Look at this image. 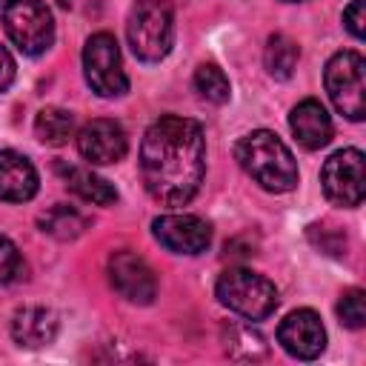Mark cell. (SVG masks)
<instances>
[{
    "label": "cell",
    "instance_id": "cell-1",
    "mask_svg": "<svg viewBox=\"0 0 366 366\" xmlns=\"http://www.w3.org/2000/svg\"><path fill=\"white\" fill-rule=\"evenodd\" d=\"M206 174V140L200 123L177 114L157 117L140 143V177L163 206L189 203Z\"/></svg>",
    "mask_w": 366,
    "mask_h": 366
},
{
    "label": "cell",
    "instance_id": "cell-2",
    "mask_svg": "<svg viewBox=\"0 0 366 366\" xmlns=\"http://www.w3.org/2000/svg\"><path fill=\"white\" fill-rule=\"evenodd\" d=\"M234 157L243 166V172L266 192L280 194L297 186V163L289 146L269 129L243 134L234 146Z\"/></svg>",
    "mask_w": 366,
    "mask_h": 366
},
{
    "label": "cell",
    "instance_id": "cell-3",
    "mask_svg": "<svg viewBox=\"0 0 366 366\" xmlns=\"http://www.w3.org/2000/svg\"><path fill=\"white\" fill-rule=\"evenodd\" d=\"M126 37L137 60L157 63L172 51L174 17L166 0H137L129 11Z\"/></svg>",
    "mask_w": 366,
    "mask_h": 366
},
{
    "label": "cell",
    "instance_id": "cell-4",
    "mask_svg": "<svg viewBox=\"0 0 366 366\" xmlns=\"http://www.w3.org/2000/svg\"><path fill=\"white\" fill-rule=\"evenodd\" d=\"M217 300L246 320H263L277 309V289L269 277L249 269H229L217 277Z\"/></svg>",
    "mask_w": 366,
    "mask_h": 366
},
{
    "label": "cell",
    "instance_id": "cell-5",
    "mask_svg": "<svg viewBox=\"0 0 366 366\" xmlns=\"http://www.w3.org/2000/svg\"><path fill=\"white\" fill-rule=\"evenodd\" d=\"M366 63L357 51H337L326 63L323 80L329 100L349 120L366 117Z\"/></svg>",
    "mask_w": 366,
    "mask_h": 366
},
{
    "label": "cell",
    "instance_id": "cell-6",
    "mask_svg": "<svg viewBox=\"0 0 366 366\" xmlns=\"http://www.w3.org/2000/svg\"><path fill=\"white\" fill-rule=\"evenodd\" d=\"M3 29L23 54H43L54 40V20L43 0H6Z\"/></svg>",
    "mask_w": 366,
    "mask_h": 366
},
{
    "label": "cell",
    "instance_id": "cell-7",
    "mask_svg": "<svg viewBox=\"0 0 366 366\" xmlns=\"http://www.w3.org/2000/svg\"><path fill=\"white\" fill-rule=\"evenodd\" d=\"M83 71H86V83L100 97H120L129 92V77L123 71L120 46L109 31H97L86 40Z\"/></svg>",
    "mask_w": 366,
    "mask_h": 366
},
{
    "label": "cell",
    "instance_id": "cell-8",
    "mask_svg": "<svg viewBox=\"0 0 366 366\" xmlns=\"http://www.w3.org/2000/svg\"><path fill=\"white\" fill-rule=\"evenodd\" d=\"M323 192L332 203L355 209L363 203V152L340 149L320 169Z\"/></svg>",
    "mask_w": 366,
    "mask_h": 366
},
{
    "label": "cell",
    "instance_id": "cell-9",
    "mask_svg": "<svg viewBox=\"0 0 366 366\" xmlns=\"http://www.w3.org/2000/svg\"><path fill=\"white\" fill-rule=\"evenodd\" d=\"M109 280H112L114 292L120 297H126L129 303L146 306L157 295V277H154L152 266L129 249H120L109 257Z\"/></svg>",
    "mask_w": 366,
    "mask_h": 366
},
{
    "label": "cell",
    "instance_id": "cell-10",
    "mask_svg": "<svg viewBox=\"0 0 366 366\" xmlns=\"http://www.w3.org/2000/svg\"><path fill=\"white\" fill-rule=\"evenodd\" d=\"M152 234L174 254H200L212 243V229L197 214H160L152 220Z\"/></svg>",
    "mask_w": 366,
    "mask_h": 366
},
{
    "label": "cell",
    "instance_id": "cell-11",
    "mask_svg": "<svg viewBox=\"0 0 366 366\" xmlns=\"http://www.w3.org/2000/svg\"><path fill=\"white\" fill-rule=\"evenodd\" d=\"M126 149H129V140L117 120L97 117L77 132V152L83 154V160L94 166H109V163L123 160Z\"/></svg>",
    "mask_w": 366,
    "mask_h": 366
},
{
    "label": "cell",
    "instance_id": "cell-12",
    "mask_svg": "<svg viewBox=\"0 0 366 366\" xmlns=\"http://www.w3.org/2000/svg\"><path fill=\"white\" fill-rule=\"evenodd\" d=\"M277 340L292 357L315 360L326 349V329L312 309H297L283 317L277 329Z\"/></svg>",
    "mask_w": 366,
    "mask_h": 366
},
{
    "label": "cell",
    "instance_id": "cell-13",
    "mask_svg": "<svg viewBox=\"0 0 366 366\" xmlns=\"http://www.w3.org/2000/svg\"><path fill=\"white\" fill-rule=\"evenodd\" d=\"M37 194V169L14 149L0 152V200L26 203Z\"/></svg>",
    "mask_w": 366,
    "mask_h": 366
},
{
    "label": "cell",
    "instance_id": "cell-14",
    "mask_svg": "<svg viewBox=\"0 0 366 366\" xmlns=\"http://www.w3.org/2000/svg\"><path fill=\"white\" fill-rule=\"evenodd\" d=\"M292 134L303 149H323L332 140V117L317 100H300L289 114Z\"/></svg>",
    "mask_w": 366,
    "mask_h": 366
},
{
    "label": "cell",
    "instance_id": "cell-15",
    "mask_svg": "<svg viewBox=\"0 0 366 366\" xmlns=\"http://www.w3.org/2000/svg\"><path fill=\"white\" fill-rule=\"evenodd\" d=\"M57 329H60V320L46 306H26L14 312V320H11V337L26 349L49 346L57 337Z\"/></svg>",
    "mask_w": 366,
    "mask_h": 366
},
{
    "label": "cell",
    "instance_id": "cell-16",
    "mask_svg": "<svg viewBox=\"0 0 366 366\" xmlns=\"http://www.w3.org/2000/svg\"><path fill=\"white\" fill-rule=\"evenodd\" d=\"M60 172H63L66 186H69L74 194H80L83 200L97 203V206H109V203L117 200L114 186H112L106 177L94 174L92 169H83V166H60Z\"/></svg>",
    "mask_w": 366,
    "mask_h": 366
},
{
    "label": "cell",
    "instance_id": "cell-17",
    "mask_svg": "<svg viewBox=\"0 0 366 366\" xmlns=\"http://www.w3.org/2000/svg\"><path fill=\"white\" fill-rule=\"evenodd\" d=\"M34 134L40 143L46 146H63L69 143V137L74 134V114L57 106H49L37 114L34 120Z\"/></svg>",
    "mask_w": 366,
    "mask_h": 366
},
{
    "label": "cell",
    "instance_id": "cell-18",
    "mask_svg": "<svg viewBox=\"0 0 366 366\" xmlns=\"http://www.w3.org/2000/svg\"><path fill=\"white\" fill-rule=\"evenodd\" d=\"M297 57H300V49H297V43L292 37H286V34H272L269 37L266 51H263V63H266L272 77L289 80L295 66H297Z\"/></svg>",
    "mask_w": 366,
    "mask_h": 366
},
{
    "label": "cell",
    "instance_id": "cell-19",
    "mask_svg": "<svg viewBox=\"0 0 366 366\" xmlns=\"http://www.w3.org/2000/svg\"><path fill=\"white\" fill-rule=\"evenodd\" d=\"M37 223H40V232H46L57 240H74L86 229V217L80 212H74L71 206H51L49 212H43L37 217Z\"/></svg>",
    "mask_w": 366,
    "mask_h": 366
},
{
    "label": "cell",
    "instance_id": "cell-20",
    "mask_svg": "<svg viewBox=\"0 0 366 366\" xmlns=\"http://www.w3.org/2000/svg\"><path fill=\"white\" fill-rule=\"evenodd\" d=\"M226 335V352L234 360H263L269 355V346L260 332H252L249 326H229Z\"/></svg>",
    "mask_w": 366,
    "mask_h": 366
},
{
    "label": "cell",
    "instance_id": "cell-21",
    "mask_svg": "<svg viewBox=\"0 0 366 366\" xmlns=\"http://www.w3.org/2000/svg\"><path fill=\"white\" fill-rule=\"evenodd\" d=\"M194 89H197V94H200L203 100H209V103H226V100H229V92H232L229 77H226L223 69H217L214 63L197 66V71H194Z\"/></svg>",
    "mask_w": 366,
    "mask_h": 366
},
{
    "label": "cell",
    "instance_id": "cell-22",
    "mask_svg": "<svg viewBox=\"0 0 366 366\" xmlns=\"http://www.w3.org/2000/svg\"><path fill=\"white\" fill-rule=\"evenodd\" d=\"M337 317L349 329H363V323H366V295L360 289H349L337 300Z\"/></svg>",
    "mask_w": 366,
    "mask_h": 366
},
{
    "label": "cell",
    "instance_id": "cell-23",
    "mask_svg": "<svg viewBox=\"0 0 366 366\" xmlns=\"http://www.w3.org/2000/svg\"><path fill=\"white\" fill-rule=\"evenodd\" d=\"M20 272H23V257H20L17 246L6 234H0V286L17 280Z\"/></svg>",
    "mask_w": 366,
    "mask_h": 366
},
{
    "label": "cell",
    "instance_id": "cell-24",
    "mask_svg": "<svg viewBox=\"0 0 366 366\" xmlns=\"http://www.w3.org/2000/svg\"><path fill=\"white\" fill-rule=\"evenodd\" d=\"M343 23L355 40H363L366 37V0H352L349 9L343 11Z\"/></svg>",
    "mask_w": 366,
    "mask_h": 366
},
{
    "label": "cell",
    "instance_id": "cell-25",
    "mask_svg": "<svg viewBox=\"0 0 366 366\" xmlns=\"http://www.w3.org/2000/svg\"><path fill=\"white\" fill-rule=\"evenodd\" d=\"M14 74H17L14 60H11V54L0 46V92H6V89L14 83Z\"/></svg>",
    "mask_w": 366,
    "mask_h": 366
},
{
    "label": "cell",
    "instance_id": "cell-26",
    "mask_svg": "<svg viewBox=\"0 0 366 366\" xmlns=\"http://www.w3.org/2000/svg\"><path fill=\"white\" fill-rule=\"evenodd\" d=\"M286 3H300V0H286Z\"/></svg>",
    "mask_w": 366,
    "mask_h": 366
}]
</instances>
